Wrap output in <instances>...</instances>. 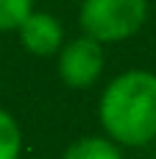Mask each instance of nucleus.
Here are the masks:
<instances>
[{
    "mask_svg": "<svg viewBox=\"0 0 156 159\" xmlns=\"http://www.w3.org/2000/svg\"><path fill=\"white\" fill-rule=\"evenodd\" d=\"M61 159H123V151L109 137H81L67 145Z\"/></svg>",
    "mask_w": 156,
    "mask_h": 159,
    "instance_id": "obj_5",
    "label": "nucleus"
},
{
    "mask_svg": "<svg viewBox=\"0 0 156 159\" xmlns=\"http://www.w3.org/2000/svg\"><path fill=\"white\" fill-rule=\"evenodd\" d=\"M148 20V0H84L78 22L87 36L100 45L126 42L142 31Z\"/></svg>",
    "mask_w": 156,
    "mask_h": 159,
    "instance_id": "obj_2",
    "label": "nucleus"
},
{
    "mask_svg": "<svg viewBox=\"0 0 156 159\" xmlns=\"http://www.w3.org/2000/svg\"><path fill=\"white\" fill-rule=\"evenodd\" d=\"M59 61H56V70H59V78L73 87V89H87L92 87L100 73H103V64H106V56H103V45L92 36H75L70 42H64L59 48Z\"/></svg>",
    "mask_w": 156,
    "mask_h": 159,
    "instance_id": "obj_3",
    "label": "nucleus"
},
{
    "mask_svg": "<svg viewBox=\"0 0 156 159\" xmlns=\"http://www.w3.org/2000/svg\"><path fill=\"white\" fill-rule=\"evenodd\" d=\"M17 34H20L22 48L28 53H33V56H53L64 45V28H61V22L53 14H47V11H31L20 22Z\"/></svg>",
    "mask_w": 156,
    "mask_h": 159,
    "instance_id": "obj_4",
    "label": "nucleus"
},
{
    "mask_svg": "<svg viewBox=\"0 0 156 159\" xmlns=\"http://www.w3.org/2000/svg\"><path fill=\"white\" fill-rule=\"evenodd\" d=\"M98 117L109 140L142 148L156 140V73L126 70L103 89Z\"/></svg>",
    "mask_w": 156,
    "mask_h": 159,
    "instance_id": "obj_1",
    "label": "nucleus"
},
{
    "mask_svg": "<svg viewBox=\"0 0 156 159\" xmlns=\"http://www.w3.org/2000/svg\"><path fill=\"white\" fill-rule=\"evenodd\" d=\"M22 154V131L20 123L0 109V159H20Z\"/></svg>",
    "mask_w": 156,
    "mask_h": 159,
    "instance_id": "obj_6",
    "label": "nucleus"
},
{
    "mask_svg": "<svg viewBox=\"0 0 156 159\" xmlns=\"http://www.w3.org/2000/svg\"><path fill=\"white\" fill-rule=\"evenodd\" d=\"M33 11V0H0V31H17Z\"/></svg>",
    "mask_w": 156,
    "mask_h": 159,
    "instance_id": "obj_7",
    "label": "nucleus"
}]
</instances>
